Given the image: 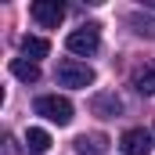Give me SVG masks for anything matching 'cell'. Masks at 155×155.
<instances>
[{
    "label": "cell",
    "instance_id": "obj_1",
    "mask_svg": "<svg viewBox=\"0 0 155 155\" xmlns=\"http://www.w3.org/2000/svg\"><path fill=\"white\" fill-rule=\"evenodd\" d=\"M54 79H58L61 87L87 90V87L94 83V69H90V65H83V61H76V58H65V61H58V69H54Z\"/></svg>",
    "mask_w": 155,
    "mask_h": 155
},
{
    "label": "cell",
    "instance_id": "obj_2",
    "mask_svg": "<svg viewBox=\"0 0 155 155\" xmlns=\"http://www.w3.org/2000/svg\"><path fill=\"white\" fill-rule=\"evenodd\" d=\"M65 47L79 54V58H90V54H97V47H101V29L94 25V22H87V25H79L72 29L69 36H65Z\"/></svg>",
    "mask_w": 155,
    "mask_h": 155
},
{
    "label": "cell",
    "instance_id": "obj_3",
    "mask_svg": "<svg viewBox=\"0 0 155 155\" xmlns=\"http://www.w3.org/2000/svg\"><path fill=\"white\" fill-rule=\"evenodd\" d=\"M36 116L51 119V123H58V126H69L72 123V101L69 97H58V94H43V97H36Z\"/></svg>",
    "mask_w": 155,
    "mask_h": 155
},
{
    "label": "cell",
    "instance_id": "obj_4",
    "mask_svg": "<svg viewBox=\"0 0 155 155\" xmlns=\"http://www.w3.org/2000/svg\"><path fill=\"white\" fill-rule=\"evenodd\" d=\"M29 15L36 18L43 29H58V25H61V18H65V7H61L58 0H36V4L29 7Z\"/></svg>",
    "mask_w": 155,
    "mask_h": 155
},
{
    "label": "cell",
    "instance_id": "obj_5",
    "mask_svg": "<svg viewBox=\"0 0 155 155\" xmlns=\"http://www.w3.org/2000/svg\"><path fill=\"white\" fill-rule=\"evenodd\" d=\"M119 148L126 155H148L155 144H152V134H148L144 126H130V130L119 137Z\"/></svg>",
    "mask_w": 155,
    "mask_h": 155
},
{
    "label": "cell",
    "instance_id": "obj_6",
    "mask_svg": "<svg viewBox=\"0 0 155 155\" xmlns=\"http://www.w3.org/2000/svg\"><path fill=\"white\" fill-rule=\"evenodd\" d=\"M90 112L101 119H116L119 112H123V101H119L116 90H101V94H94L90 97Z\"/></svg>",
    "mask_w": 155,
    "mask_h": 155
},
{
    "label": "cell",
    "instance_id": "obj_7",
    "mask_svg": "<svg viewBox=\"0 0 155 155\" xmlns=\"http://www.w3.org/2000/svg\"><path fill=\"white\" fill-rule=\"evenodd\" d=\"M105 152H108L105 134H79L76 137V155H105Z\"/></svg>",
    "mask_w": 155,
    "mask_h": 155
},
{
    "label": "cell",
    "instance_id": "obj_8",
    "mask_svg": "<svg viewBox=\"0 0 155 155\" xmlns=\"http://www.w3.org/2000/svg\"><path fill=\"white\" fill-rule=\"evenodd\" d=\"M130 79H134V87H137L141 94H155V61H144V65H137Z\"/></svg>",
    "mask_w": 155,
    "mask_h": 155
},
{
    "label": "cell",
    "instance_id": "obj_9",
    "mask_svg": "<svg viewBox=\"0 0 155 155\" xmlns=\"http://www.w3.org/2000/svg\"><path fill=\"white\" fill-rule=\"evenodd\" d=\"M47 148H51V134L40 130V126H29L25 130V152L29 155H43Z\"/></svg>",
    "mask_w": 155,
    "mask_h": 155
},
{
    "label": "cell",
    "instance_id": "obj_10",
    "mask_svg": "<svg viewBox=\"0 0 155 155\" xmlns=\"http://www.w3.org/2000/svg\"><path fill=\"white\" fill-rule=\"evenodd\" d=\"M11 76H18L22 83H36L40 79V65L29 58H11Z\"/></svg>",
    "mask_w": 155,
    "mask_h": 155
},
{
    "label": "cell",
    "instance_id": "obj_11",
    "mask_svg": "<svg viewBox=\"0 0 155 155\" xmlns=\"http://www.w3.org/2000/svg\"><path fill=\"white\" fill-rule=\"evenodd\" d=\"M22 54H25L29 61H40V58L51 54V43L43 36H22Z\"/></svg>",
    "mask_w": 155,
    "mask_h": 155
},
{
    "label": "cell",
    "instance_id": "obj_12",
    "mask_svg": "<svg viewBox=\"0 0 155 155\" xmlns=\"http://www.w3.org/2000/svg\"><path fill=\"white\" fill-rule=\"evenodd\" d=\"M130 25H134V33H137V36H148V40L155 36V18L141 15V11H134V15H130Z\"/></svg>",
    "mask_w": 155,
    "mask_h": 155
},
{
    "label": "cell",
    "instance_id": "obj_13",
    "mask_svg": "<svg viewBox=\"0 0 155 155\" xmlns=\"http://www.w3.org/2000/svg\"><path fill=\"white\" fill-rule=\"evenodd\" d=\"M4 155H18V148H15V137H11V134L4 137Z\"/></svg>",
    "mask_w": 155,
    "mask_h": 155
},
{
    "label": "cell",
    "instance_id": "obj_14",
    "mask_svg": "<svg viewBox=\"0 0 155 155\" xmlns=\"http://www.w3.org/2000/svg\"><path fill=\"white\" fill-rule=\"evenodd\" d=\"M148 7H155V0H148Z\"/></svg>",
    "mask_w": 155,
    "mask_h": 155
}]
</instances>
